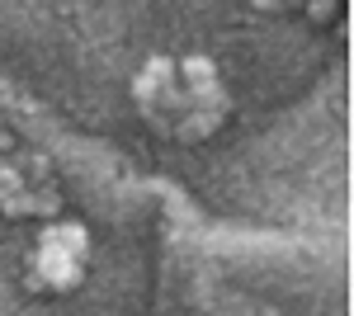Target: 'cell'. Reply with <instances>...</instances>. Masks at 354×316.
<instances>
[{
  "mask_svg": "<svg viewBox=\"0 0 354 316\" xmlns=\"http://www.w3.org/2000/svg\"><path fill=\"white\" fill-rule=\"evenodd\" d=\"M175 76H185V90H198V85H213V80H218V66H213V57L194 53L175 66Z\"/></svg>",
  "mask_w": 354,
  "mask_h": 316,
  "instance_id": "3957f363",
  "label": "cell"
},
{
  "mask_svg": "<svg viewBox=\"0 0 354 316\" xmlns=\"http://www.w3.org/2000/svg\"><path fill=\"white\" fill-rule=\"evenodd\" d=\"M33 212H43V217H57V212H62V194H57L53 185L33 189Z\"/></svg>",
  "mask_w": 354,
  "mask_h": 316,
  "instance_id": "8992f818",
  "label": "cell"
},
{
  "mask_svg": "<svg viewBox=\"0 0 354 316\" xmlns=\"http://www.w3.org/2000/svg\"><path fill=\"white\" fill-rule=\"evenodd\" d=\"M19 165V175H24V185L28 189H43L48 180H53V160L43 156V151H24V156L15 160Z\"/></svg>",
  "mask_w": 354,
  "mask_h": 316,
  "instance_id": "5b68a950",
  "label": "cell"
},
{
  "mask_svg": "<svg viewBox=\"0 0 354 316\" xmlns=\"http://www.w3.org/2000/svg\"><path fill=\"white\" fill-rule=\"evenodd\" d=\"M38 245H57V250H66L71 260H85V255H90V236H85L81 222H53V227L38 236Z\"/></svg>",
  "mask_w": 354,
  "mask_h": 316,
  "instance_id": "7a4b0ae2",
  "label": "cell"
},
{
  "mask_svg": "<svg viewBox=\"0 0 354 316\" xmlns=\"http://www.w3.org/2000/svg\"><path fill=\"white\" fill-rule=\"evenodd\" d=\"M38 284H53V288H76L85 274V260H71L66 250H57V245H38Z\"/></svg>",
  "mask_w": 354,
  "mask_h": 316,
  "instance_id": "6da1fadb",
  "label": "cell"
},
{
  "mask_svg": "<svg viewBox=\"0 0 354 316\" xmlns=\"http://www.w3.org/2000/svg\"><path fill=\"white\" fill-rule=\"evenodd\" d=\"M218 123H222L218 113H198V109H194V113H185V118L170 123V137H180V142H198V137H208Z\"/></svg>",
  "mask_w": 354,
  "mask_h": 316,
  "instance_id": "277c9868",
  "label": "cell"
}]
</instances>
